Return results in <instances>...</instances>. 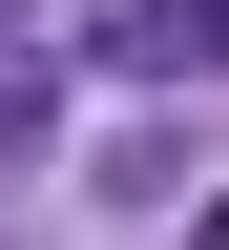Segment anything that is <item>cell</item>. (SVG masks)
I'll return each mask as SVG.
<instances>
[{
  "label": "cell",
  "instance_id": "cell-1",
  "mask_svg": "<svg viewBox=\"0 0 229 250\" xmlns=\"http://www.w3.org/2000/svg\"><path fill=\"white\" fill-rule=\"evenodd\" d=\"M104 62L125 83H187V62H229V0H104Z\"/></svg>",
  "mask_w": 229,
  "mask_h": 250
},
{
  "label": "cell",
  "instance_id": "cell-2",
  "mask_svg": "<svg viewBox=\"0 0 229 250\" xmlns=\"http://www.w3.org/2000/svg\"><path fill=\"white\" fill-rule=\"evenodd\" d=\"M62 146V62H0V167H42Z\"/></svg>",
  "mask_w": 229,
  "mask_h": 250
},
{
  "label": "cell",
  "instance_id": "cell-3",
  "mask_svg": "<svg viewBox=\"0 0 229 250\" xmlns=\"http://www.w3.org/2000/svg\"><path fill=\"white\" fill-rule=\"evenodd\" d=\"M187 250H229V188H208V229H187Z\"/></svg>",
  "mask_w": 229,
  "mask_h": 250
}]
</instances>
